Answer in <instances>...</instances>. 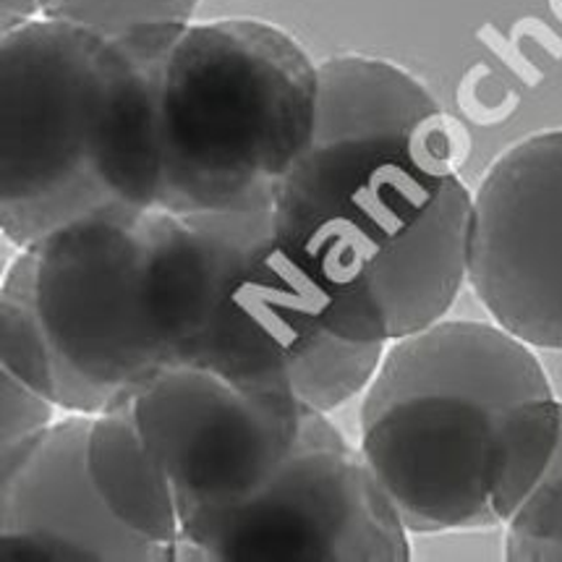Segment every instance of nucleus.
Returning a JSON list of instances; mask_svg holds the SVG:
<instances>
[{"label": "nucleus", "instance_id": "f257e3e1", "mask_svg": "<svg viewBox=\"0 0 562 562\" xmlns=\"http://www.w3.org/2000/svg\"><path fill=\"white\" fill-rule=\"evenodd\" d=\"M312 142L272 199V233L319 288L340 338L367 346L445 319L469 283L474 191L452 123L406 68L322 60Z\"/></svg>", "mask_w": 562, "mask_h": 562}, {"label": "nucleus", "instance_id": "f03ea898", "mask_svg": "<svg viewBox=\"0 0 562 562\" xmlns=\"http://www.w3.org/2000/svg\"><path fill=\"white\" fill-rule=\"evenodd\" d=\"M560 422L531 346L495 322L442 319L385 346L359 452L411 533L495 529L544 476Z\"/></svg>", "mask_w": 562, "mask_h": 562}, {"label": "nucleus", "instance_id": "7ed1b4c3", "mask_svg": "<svg viewBox=\"0 0 562 562\" xmlns=\"http://www.w3.org/2000/svg\"><path fill=\"white\" fill-rule=\"evenodd\" d=\"M183 30L0 34V228L16 251L98 210L157 207V102Z\"/></svg>", "mask_w": 562, "mask_h": 562}, {"label": "nucleus", "instance_id": "20e7f679", "mask_svg": "<svg viewBox=\"0 0 562 562\" xmlns=\"http://www.w3.org/2000/svg\"><path fill=\"white\" fill-rule=\"evenodd\" d=\"M317 66L293 34L262 19L189 24L162 68L157 210H270L312 142Z\"/></svg>", "mask_w": 562, "mask_h": 562}, {"label": "nucleus", "instance_id": "39448f33", "mask_svg": "<svg viewBox=\"0 0 562 562\" xmlns=\"http://www.w3.org/2000/svg\"><path fill=\"white\" fill-rule=\"evenodd\" d=\"M191 217L202 280L176 367H196L249 393L333 414L361 395L385 346L340 338L330 310L272 233V207Z\"/></svg>", "mask_w": 562, "mask_h": 562}, {"label": "nucleus", "instance_id": "423d86ee", "mask_svg": "<svg viewBox=\"0 0 562 562\" xmlns=\"http://www.w3.org/2000/svg\"><path fill=\"white\" fill-rule=\"evenodd\" d=\"M181 238L166 210L111 207L32 246L40 314L68 364L111 390L170 367Z\"/></svg>", "mask_w": 562, "mask_h": 562}, {"label": "nucleus", "instance_id": "0eeeda50", "mask_svg": "<svg viewBox=\"0 0 562 562\" xmlns=\"http://www.w3.org/2000/svg\"><path fill=\"white\" fill-rule=\"evenodd\" d=\"M411 531L359 448L310 408L262 490L231 507H183L176 560L406 562Z\"/></svg>", "mask_w": 562, "mask_h": 562}, {"label": "nucleus", "instance_id": "6e6552de", "mask_svg": "<svg viewBox=\"0 0 562 562\" xmlns=\"http://www.w3.org/2000/svg\"><path fill=\"white\" fill-rule=\"evenodd\" d=\"M136 424L183 507H231L259 492L310 408L249 393L196 367H168L134 390Z\"/></svg>", "mask_w": 562, "mask_h": 562}, {"label": "nucleus", "instance_id": "1a4fd4ad", "mask_svg": "<svg viewBox=\"0 0 562 562\" xmlns=\"http://www.w3.org/2000/svg\"><path fill=\"white\" fill-rule=\"evenodd\" d=\"M469 285L513 338L562 351V128L516 142L484 173Z\"/></svg>", "mask_w": 562, "mask_h": 562}, {"label": "nucleus", "instance_id": "9d476101", "mask_svg": "<svg viewBox=\"0 0 562 562\" xmlns=\"http://www.w3.org/2000/svg\"><path fill=\"white\" fill-rule=\"evenodd\" d=\"M92 416L66 414L37 440L0 452V560L162 562L168 547L115 520L87 471Z\"/></svg>", "mask_w": 562, "mask_h": 562}, {"label": "nucleus", "instance_id": "9b49d317", "mask_svg": "<svg viewBox=\"0 0 562 562\" xmlns=\"http://www.w3.org/2000/svg\"><path fill=\"white\" fill-rule=\"evenodd\" d=\"M87 471L115 520L176 552L181 537L178 497L136 424L134 390H126L111 408L92 416Z\"/></svg>", "mask_w": 562, "mask_h": 562}, {"label": "nucleus", "instance_id": "f8f14e48", "mask_svg": "<svg viewBox=\"0 0 562 562\" xmlns=\"http://www.w3.org/2000/svg\"><path fill=\"white\" fill-rule=\"evenodd\" d=\"M0 369L37 390L64 414L98 416L126 393L92 382L58 351L37 306L32 249L16 254L0 288Z\"/></svg>", "mask_w": 562, "mask_h": 562}, {"label": "nucleus", "instance_id": "ddd939ff", "mask_svg": "<svg viewBox=\"0 0 562 562\" xmlns=\"http://www.w3.org/2000/svg\"><path fill=\"white\" fill-rule=\"evenodd\" d=\"M196 9L199 0H50L43 19L115 37L142 26H189Z\"/></svg>", "mask_w": 562, "mask_h": 562}, {"label": "nucleus", "instance_id": "4468645a", "mask_svg": "<svg viewBox=\"0 0 562 562\" xmlns=\"http://www.w3.org/2000/svg\"><path fill=\"white\" fill-rule=\"evenodd\" d=\"M58 414L64 411L11 372L0 369V452L37 440L58 422Z\"/></svg>", "mask_w": 562, "mask_h": 562}, {"label": "nucleus", "instance_id": "2eb2a0df", "mask_svg": "<svg viewBox=\"0 0 562 562\" xmlns=\"http://www.w3.org/2000/svg\"><path fill=\"white\" fill-rule=\"evenodd\" d=\"M47 5L50 0H0V34L43 19Z\"/></svg>", "mask_w": 562, "mask_h": 562}, {"label": "nucleus", "instance_id": "dca6fc26", "mask_svg": "<svg viewBox=\"0 0 562 562\" xmlns=\"http://www.w3.org/2000/svg\"><path fill=\"white\" fill-rule=\"evenodd\" d=\"M544 476H562V422H560V437H558V445H554V452H552L550 463H547Z\"/></svg>", "mask_w": 562, "mask_h": 562}]
</instances>
